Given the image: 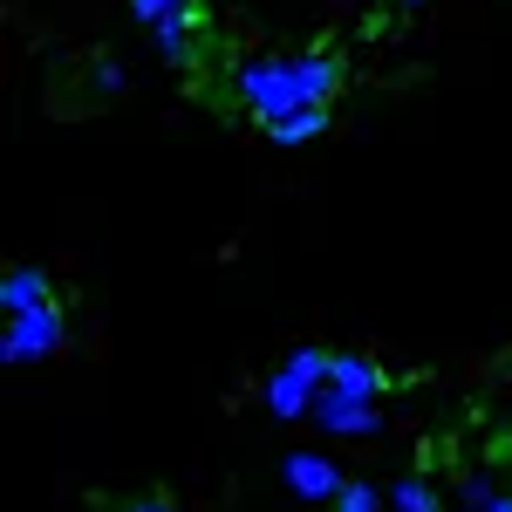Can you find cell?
<instances>
[{
  "instance_id": "obj_10",
  "label": "cell",
  "mask_w": 512,
  "mask_h": 512,
  "mask_svg": "<svg viewBox=\"0 0 512 512\" xmlns=\"http://www.w3.org/2000/svg\"><path fill=\"white\" fill-rule=\"evenodd\" d=\"M130 21L151 35L164 21H198V0H130Z\"/></svg>"
},
{
  "instance_id": "obj_14",
  "label": "cell",
  "mask_w": 512,
  "mask_h": 512,
  "mask_svg": "<svg viewBox=\"0 0 512 512\" xmlns=\"http://www.w3.org/2000/svg\"><path fill=\"white\" fill-rule=\"evenodd\" d=\"M89 82H96V96H123V89H130V69H123V62H110V55H96Z\"/></svg>"
},
{
  "instance_id": "obj_7",
  "label": "cell",
  "mask_w": 512,
  "mask_h": 512,
  "mask_svg": "<svg viewBox=\"0 0 512 512\" xmlns=\"http://www.w3.org/2000/svg\"><path fill=\"white\" fill-rule=\"evenodd\" d=\"M55 294H48V274L41 267H14V274L0 280V315L14 321V315H35V308H48Z\"/></svg>"
},
{
  "instance_id": "obj_4",
  "label": "cell",
  "mask_w": 512,
  "mask_h": 512,
  "mask_svg": "<svg viewBox=\"0 0 512 512\" xmlns=\"http://www.w3.org/2000/svg\"><path fill=\"white\" fill-rule=\"evenodd\" d=\"M280 485H287L301 506H335L349 478H342V465H335L328 451H287V458H280Z\"/></svg>"
},
{
  "instance_id": "obj_16",
  "label": "cell",
  "mask_w": 512,
  "mask_h": 512,
  "mask_svg": "<svg viewBox=\"0 0 512 512\" xmlns=\"http://www.w3.org/2000/svg\"><path fill=\"white\" fill-rule=\"evenodd\" d=\"M492 512H512V499H499V506H492Z\"/></svg>"
},
{
  "instance_id": "obj_9",
  "label": "cell",
  "mask_w": 512,
  "mask_h": 512,
  "mask_svg": "<svg viewBox=\"0 0 512 512\" xmlns=\"http://www.w3.org/2000/svg\"><path fill=\"white\" fill-rule=\"evenodd\" d=\"M321 130H328V110H308V117L267 123V144H280V151H301V144H315Z\"/></svg>"
},
{
  "instance_id": "obj_15",
  "label": "cell",
  "mask_w": 512,
  "mask_h": 512,
  "mask_svg": "<svg viewBox=\"0 0 512 512\" xmlns=\"http://www.w3.org/2000/svg\"><path fill=\"white\" fill-rule=\"evenodd\" d=\"M123 512H178V506H171V499H130Z\"/></svg>"
},
{
  "instance_id": "obj_12",
  "label": "cell",
  "mask_w": 512,
  "mask_h": 512,
  "mask_svg": "<svg viewBox=\"0 0 512 512\" xmlns=\"http://www.w3.org/2000/svg\"><path fill=\"white\" fill-rule=\"evenodd\" d=\"M499 499H506V492H499V478H492V472H465V478H458V506H465V512H492Z\"/></svg>"
},
{
  "instance_id": "obj_8",
  "label": "cell",
  "mask_w": 512,
  "mask_h": 512,
  "mask_svg": "<svg viewBox=\"0 0 512 512\" xmlns=\"http://www.w3.org/2000/svg\"><path fill=\"white\" fill-rule=\"evenodd\" d=\"M151 48L164 55V69H192V55H198V21H164V28H151Z\"/></svg>"
},
{
  "instance_id": "obj_13",
  "label": "cell",
  "mask_w": 512,
  "mask_h": 512,
  "mask_svg": "<svg viewBox=\"0 0 512 512\" xmlns=\"http://www.w3.org/2000/svg\"><path fill=\"white\" fill-rule=\"evenodd\" d=\"M335 512H390V492H376L369 478H349L342 499H335Z\"/></svg>"
},
{
  "instance_id": "obj_11",
  "label": "cell",
  "mask_w": 512,
  "mask_h": 512,
  "mask_svg": "<svg viewBox=\"0 0 512 512\" xmlns=\"http://www.w3.org/2000/svg\"><path fill=\"white\" fill-rule=\"evenodd\" d=\"M390 512H451V506L437 499L431 478H396L390 485Z\"/></svg>"
},
{
  "instance_id": "obj_5",
  "label": "cell",
  "mask_w": 512,
  "mask_h": 512,
  "mask_svg": "<svg viewBox=\"0 0 512 512\" xmlns=\"http://www.w3.org/2000/svg\"><path fill=\"white\" fill-rule=\"evenodd\" d=\"M315 424L328 437H376L383 431V403H355V396H342V390H321Z\"/></svg>"
},
{
  "instance_id": "obj_1",
  "label": "cell",
  "mask_w": 512,
  "mask_h": 512,
  "mask_svg": "<svg viewBox=\"0 0 512 512\" xmlns=\"http://www.w3.org/2000/svg\"><path fill=\"white\" fill-rule=\"evenodd\" d=\"M342 55L335 48H301V55H246L233 69V96L267 123H287V117H308V110H328L342 96Z\"/></svg>"
},
{
  "instance_id": "obj_2",
  "label": "cell",
  "mask_w": 512,
  "mask_h": 512,
  "mask_svg": "<svg viewBox=\"0 0 512 512\" xmlns=\"http://www.w3.org/2000/svg\"><path fill=\"white\" fill-rule=\"evenodd\" d=\"M328 362H335V355L315 349V342L287 349V362H280L274 376L260 383V403H267V417H280V424H294V417H315L321 390H328Z\"/></svg>"
},
{
  "instance_id": "obj_3",
  "label": "cell",
  "mask_w": 512,
  "mask_h": 512,
  "mask_svg": "<svg viewBox=\"0 0 512 512\" xmlns=\"http://www.w3.org/2000/svg\"><path fill=\"white\" fill-rule=\"evenodd\" d=\"M62 342H69V315L48 301V308L14 315L7 328H0V362H7V369H28V362H48Z\"/></svg>"
},
{
  "instance_id": "obj_6",
  "label": "cell",
  "mask_w": 512,
  "mask_h": 512,
  "mask_svg": "<svg viewBox=\"0 0 512 512\" xmlns=\"http://www.w3.org/2000/svg\"><path fill=\"white\" fill-rule=\"evenodd\" d=\"M328 390L355 396V403H383V390H390V369H383L376 355H355V349H342L335 362H328Z\"/></svg>"
},
{
  "instance_id": "obj_17",
  "label": "cell",
  "mask_w": 512,
  "mask_h": 512,
  "mask_svg": "<svg viewBox=\"0 0 512 512\" xmlns=\"http://www.w3.org/2000/svg\"><path fill=\"white\" fill-rule=\"evenodd\" d=\"M451 512H465V506H451Z\"/></svg>"
}]
</instances>
